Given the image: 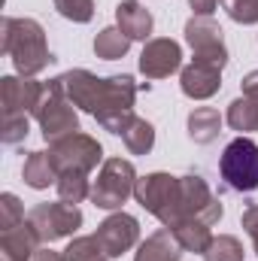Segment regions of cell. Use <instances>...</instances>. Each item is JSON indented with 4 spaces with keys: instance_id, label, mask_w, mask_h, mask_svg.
Listing matches in <instances>:
<instances>
[{
    "instance_id": "obj_5",
    "label": "cell",
    "mask_w": 258,
    "mask_h": 261,
    "mask_svg": "<svg viewBox=\"0 0 258 261\" xmlns=\"http://www.w3.org/2000/svg\"><path fill=\"white\" fill-rule=\"evenodd\" d=\"M137 189V170L125 158H107L97 170V179L91 182V203L100 210H122V203Z\"/></svg>"
},
{
    "instance_id": "obj_31",
    "label": "cell",
    "mask_w": 258,
    "mask_h": 261,
    "mask_svg": "<svg viewBox=\"0 0 258 261\" xmlns=\"http://www.w3.org/2000/svg\"><path fill=\"white\" fill-rule=\"evenodd\" d=\"M240 225H243V231L249 234V240H252V246H255V252H258V203H249V206L243 210Z\"/></svg>"
},
{
    "instance_id": "obj_8",
    "label": "cell",
    "mask_w": 258,
    "mask_h": 261,
    "mask_svg": "<svg viewBox=\"0 0 258 261\" xmlns=\"http://www.w3.org/2000/svg\"><path fill=\"white\" fill-rule=\"evenodd\" d=\"M28 222L34 225V231L40 234L43 243H55V240H64L70 234L79 231L82 225V213L76 203H64V200H55V203H37L31 213H28Z\"/></svg>"
},
{
    "instance_id": "obj_7",
    "label": "cell",
    "mask_w": 258,
    "mask_h": 261,
    "mask_svg": "<svg viewBox=\"0 0 258 261\" xmlns=\"http://www.w3.org/2000/svg\"><path fill=\"white\" fill-rule=\"evenodd\" d=\"M49 155L58 167V173L76 170V173H91L100 161H104V149L94 137L76 130L70 137H61L55 143H49Z\"/></svg>"
},
{
    "instance_id": "obj_32",
    "label": "cell",
    "mask_w": 258,
    "mask_h": 261,
    "mask_svg": "<svg viewBox=\"0 0 258 261\" xmlns=\"http://www.w3.org/2000/svg\"><path fill=\"white\" fill-rule=\"evenodd\" d=\"M240 88H243V94H246V97H258V70H252V73H246V76H243Z\"/></svg>"
},
{
    "instance_id": "obj_22",
    "label": "cell",
    "mask_w": 258,
    "mask_h": 261,
    "mask_svg": "<svg viewBox=\"0 0 258 261\" xmlns=\"http://www.w3.org/2000/svg\"><path fill=\"white\" fill-rule=\"evenodd\" d=\"M131 37L122 34V28H104L97 37H94V55L104 58V61H116V58H125L131 49Z\"/></svg>"
},
{
    "instance_id": "obj_19",
    "label": "cell",
    "mask_w": 258,
    "mask_h": 261,
    "mask_svg": "<svg viewBox=\"0 0 258 261\" xmlns=\"http://www.w3.org/2000/svg\"><path fill=\"white\" fill-rule=\"evenodd\" d=\"M210 228H213V225H207V222L189 219V222H179V225L170 228V231H173V237L179 240V246H183L186 252H197V255H203L207 246L213 243V231H210Z\"/></svg>"
},
{
    "instance_id": "obj_18",
    "label": "cell",
    "mask_w": 258,
    "mask_h": 261,
    "mask_svg": "<svg viewBox=\"0 0 258 261\" xmlns=\"http://www.w3.org/2000/svg\"><path fill=\"white\" fill-rule=\"evenodd\" d=\"M58 167H55V161H52V155L49 152H31L28 158H24V167H21V179L31 186V189H37V192H43V189H49V186H58Z\"/></svg>"
},
{
    "instance_id": "obj_27",
    "label": "cell",
    "mask_w": 258,
    "mask_h": 261,
    "mask_svg": "<svg viewBox=\"0 0 258 261\" xmlns=\"http://www.w3.org/2000/svg\"><path fill=\"white\" fill-rule=\"evenodd\" d=\"M28 134H31V119H28V113H6V110H3V130H0V140H3L6 146L21 143Z\"/></svg>"
},
{
    "instance_id": "obj_13",
    "label": "cell",
    "mask_w": 258,
    "mask_h": 261,
    "mask_svg": "<svg viewBox=\"0 0 258 261\" xmlns=\"http://www.w3.org/2000/svg\"><path fill=\"white\" fill-rule=\"evenodd\" d=\"M46 85L37 82L34 76H3L0 79V97L6 113H28L34 116L40 100H43Z\"/></svg>"
},
{
    "instance_id": "obj_11",
    "label": "cell",
    "mask_w": 258,
    "mask_h": 261,
    "mask_svg": "<svg viewBox=\"0 0 258 261\" xmlns=\"http://www.w3.org/2000/svg\"><path fill=\"white\" fill-rule=\"evenodd\" d=\"M94 237H97V243H100V249H104L107 258H119V255H125L128 249L137 246V240H140V222L131 213L116 210L113 216H107L97 225Z\"/></svg>"
},
{
    "instance_id": "obj_20",
    "label": "cell",
    "mask_w": 258,
    "mask_h": 261,
    "mask_svg": "<svg viewBox=\"0 0 258 261\" xmlns=\"http://www.w3.org/2000/svg\"><path fill=\"white\" fill-rule=\"evenodd\" d=\"M219 130H222L219 110H213V107H197V110H192V116H189V137H192L194 143L207 146V143H213L219 137Z\"/></svg>"
},
{
    "instance_id": "obj_16",
    "label": "cell",
    "mask_w": 258,
    "mask_h": 261,
    "mask_svg": "<svg viewBox=\"0 0 258 261\" xmlns=\"http://www.w3.org/2000/svg\"><path fill=\"white\" fill-rule=\"evenodd\" d=\"M183 252H186V249L179 246V240L173 237V231H170V228H161V231L149 234V237L140 243L134 261H179Z\"/></svg>"
},
{
    "instance_id": "obj_14",
    "label": "cell",
    "mask_w": 258,
    "mask_h": 261,
    "mask_svg": "<svg viewBox=\"0 0 258 261\" xmlns=\"http://www.w3.org/2000/svg\"><path fill=\"white\" fill-rule=\"evenodd\" d=\"M179 88L192 100H207L222 88V70L213 64H203V61H192L179 73Z\"/></svg>"
},
{
    "instance_id": "obj_21",
    "label": "cell",
    "mask_w": 258,
    "mask_h": 261,
    "mask_svg": "<svg viewBox=\"0 0 258 261\" xmlns=\"http://www.w3.org/2000/svg\"><path fill=\"white\" fill-rule=\"evenodd\" d=\"M225 122L231 125V130H237V134L258 130V97H246V94H243V97L231 100Z\"/></svg>"
},
{
    "instance_id": "obj_9",
    "label": "cell",
    "mask_w": 258,
    "mask_h": 261,
    "mask_svg": "<svg viewBox=\"0 0 258 261\" xmlns=\"http://www.w3.org/2000/svg\"><path fill=\"white\" fill-rule=\"evenodd\" d=\"M186 43L192 46L194 61L213 64L225 70L228 64V46H225V34L222 28L210 18V15H194L186 21Z\"/></svg>"
},
{
    "instance_id": "obj_23",
    "label": "cell",
    "mask_w": 258,
    "mask_h": 261,
    "mask_svg": "<svg viewBox=\"0 0 258 261\" xmlns=\"http://www.w3.org/2000/svg\"><path fill=\"white\" fill-rule=\"evenodd\" d=\"M122 143L128 146L131 155H149V152H152V146H155V128H152L146 119L134 116V119H131V125L122 130Z\"/></svg>"
},
{
    "instance_id": "obj_33",
    "label": "cell",
    "mask_w": 258,
    "mask_h": 261,
    "mask_svg": "<svg viewBox=\"0 0 258 261\" xmlns=\"http://www.w3.org/2000/svg\"><path fill=\"white\" fill-rule=\"evenodd\" d=\"M219 0H189V6L194 9V15H213Z\"/></svg>"
},
{
    "instance_id": "obj_17",
    "label": "cell",
    "mask_w": 258,
    "mask_h": 261,
    "mask_svg": "<svg viewBox=\"0 0 258 261\" xmlns=\"http://www.w3.org/2000/svg\"><path fill=\"white\" fill-rule=\"evenodd\" d=\"M116 21H119L122 34L131 40H149V34H152V12L140 0H122L116 6Z\"/></svg>"
},
{
    "instance_id": "obj_15",
    "label": "cell",
    "mask_w": 258,
    "mask_h": 261,
    "mask_svg": "<svg viewBox=\"0 0 258 261\" xmlns=\"http://www.w3.org/2000/svg\"><path fill=\"white\" fill-rule=\"evenodd\" d=\"M40 234L34 231V225L24 219L21 225L0 231V252L3 261H34V255L40 252Z\"/></svg>"
},
{
    "instance_id": "obj_34",
    "label": "cell",
    "mask_w": 258,
    "mask_h": 261,
    "mask_svg": "<svg viewBox=\"0 0 258 261\" xmlns=\"http://www.w3.org/2000/svg\"><path fill=\"white\" fill-rule=\"evenodd\" d=\"M34 261H67V258L61 255V252H55V249H49V246H46V249H40V252L34 255Z\"/></svg>"
},
{
    "instance_id": "obj_12",
    "label": "cell",
    "mask_w": 258,
    "mask_h": 261,
    "mask_svg": "<svg viewBox=\"0 0 258 261\" xmlns=\"http://www.w3.org/2000/svg\"><path fill=\"white\" fill-rule=\"evenodd\" d=\"M179 67H183V49L170 37L149 40L140 52V73L146 79H164V76L176 73Z\"/></svg>"
},
{
    "instance_id": "obj_4",
    "label": "cell",
    "mask_w": 258,
    "mask_h": 261,
    "mask_svg": "<svg viewBox=\"0 0 258 261\" xmlns=\"http://www.w3.org/2000/svg\"><path fill=\"white\" fill-rule=\"evenodd\" d=\"M219 176L225 179V186L231 192L249 195L258 189V143L249 140L246 134H240L237 140H231L219 158Z\"/></svg>"
},
{
    "instance_id": "obj_26",
    "label": "cell",
    "mask_w": 258,
    "mask_h": 261,
    "mask_svg": "<svg viewBox=\"0 0 258 261\" xmlns=\"http://www.w3.org/2000/svg\"><path fill=\"white\" fill-rule=\"evenodd\" d=\"M64 258L67 261H100V258H107V255H104L97 237L88 234V237H76V240H70V246L64 249Z\"/></svg>"
},
{
    "instance_id": "obj_3",
    "label": "cell",
    "mask_w": 258,
    "mask_h": 261,
    "mask_svg": "<svg viewBox=\"0 0 258 261\" xmlns=\"http://www.w3.org/2000/svg\"><path fill=\"white\" fill-rule=\"evenodd\" d=\"M137 203L152 213L164 228H176L183 222V195H179V176L170 173H146L137 179L134 189Z\"/></svg>"
},
{
    "instance_id": "obj_6",
    "label": "cell",
    "mask_w": 258,
    "mask_h": 261,
    "mask_svg": "<svg viewBox=\"0 0 258 261\" xmlns=\"http://www.w3.org/2000/svg\"><path fill=\"white\" fill-rule=\"evenodd\" d=\"M34 119L40 122L43 130V140L46 143H55L61 137H70L79 130V113L73 107V100L64 94V88L58 85V79H52L43 91V100L34 113Z\"/></svg>"
},
{
    "instance_id": "obj_2",
    "label": "cell",
    "mask_w": 258,
    "mask_h": 261,
    "mask_svg": "<svg viewBox=\"0 0 258 261\" xmlns=\"http://www.w3.org/2000/svg\"><path fill=\"white\" fill-rule=\"evenodd\" d=\"M0 34H3V55L12 58L18 76H37L49 64H55V55L46 46V31L37 18L6 15Z\"/></svg>"
},
{
    "instance_id": "obj_35",
    "label": "cell",
    "mask_w": 258,
    "mask_h": 261,
    "mask_svg": "<svg viewBox=\"0 0 258 261\" xmlns=\"http://www.w3.org/2000/svg\"><path fill=\"white\" fill-rule=\"evenodd\" d=\"M100 261H110V258H100Z\"/></svg>"
},
{
    "instance_id": "obj_25",
    "label": "cell",
    "mask_w": 258,
    "mask_h": 261,
    "mask_svg": "<svg viewBox=\"0 0 258 261\" xmlns=\"http://www.w3.org/2000/svg\"><path fill=\"white\" fill-rule=\"evenodd\" d=\"M203 261H243V246H240L237 237L219 234V237H213V243L207 246Z\"/></svg>"
},
{
    "instance_id": "obj_10",
    "label": "cell",
    "mask_w": 258,
    "mask_h": 261,
    "mask_svg": "<svg viewBox=\"0 0 258 261\" xmlns=\"http://www.w3.org/2000/svg\"><path fill=\"white\" fill-rule=\"evenodd\" d=\"M179 195H183V222L197 219L207 225H216L222 219V200L213 195L207 179L200 173H186L179 176Z\"/></svg>"
},
{
    "instance_id": "obj_36",
    "label": "cell",
    "mask_w": 258,
    "mask_h": 261,
    "mask_svg": "<svg viewBox=\"0 0 258 261\" xmlns=\"http://www.w3.org/2000/svg\"><path fill=\"white\" fill-rule=\"evenodd\" d=\"M225 3H231V0H225Z\"/></svg>"
},
{
    "instance_id": "obj_28",
    "label": "cell",
    "mask_w": 258,
    "mask_h": 261,
    "mask_svg": "<svg viewBox=\"0 0 258 261\" xmlns=\"http://www.w3.org/2000/svg\"><path fill=\"white\" fill-rule=\"evenodd\" d=\"M55 9L64 15L67 21L85 24L94 15V0H55Z\"/></svg>"
},
{
    "instance_id": "obj_1",
    "label": "cell",
    "mask_w": 258,
    "mask_h": 261,
    "mask_svg": "<svg viewBox=\"0 0 258 261\" xmlns=\"http://www.w3.org/2000/svg\"><path fill=\"white\" fill-rule=\"evenodd\" d=\"M55 79L64 88V94L73 100V107H79L82 113L94 116V122L104 130L122 137V130L131 125L137 85H134V79L128 73L100 79L91 70H67L61 76H55Z\"/></svg>"
},
{
    "instance_id": "obj_30",
    "label": "cell",
    "mask_w": 258,
    "mask_h": 261,
    "mask_svg": "<svg viewBox=\"0 0 258 261\" xmlns=\"http://www.w3.org/2000/svg\"><path fill=\"white\" fill-rule=\"evenodd\" d=\"M228 15L237 24H258V0H231Z\"/></svg>"
},
{
    "instance_id": "obj_29",
    "label": "cell",
    "mask_w": 258,
    "mask_h": 261,
    "mask_svg": "<svg viewBox=\"0 0 258 261\" xmlns=\"http://www.w3.org/2000/svg\"><path fill=\"white\" fill-rule=\"evenodd\" d=\"M21 222H24L21 200L12 195V192L0 195V231H9V228H15V225H21Z\"/></svg>"
},
{
    "instance_id": "obj_24",
    "label": "cell",
    "mask_w": 258,
    "mask_h": 261,
    "mask_svg": "<svg viewBox=\"0 0 258 261\" xmlns=\"http://www.w3.org/2000/svg\"><path fill=\"white\" fill-rule=\"evenodd\" d=\"M58 197L64 203H82L85 197H91V186H88V173H76V170H67L58 176Z\"/></svg>"
}]
</instances>
